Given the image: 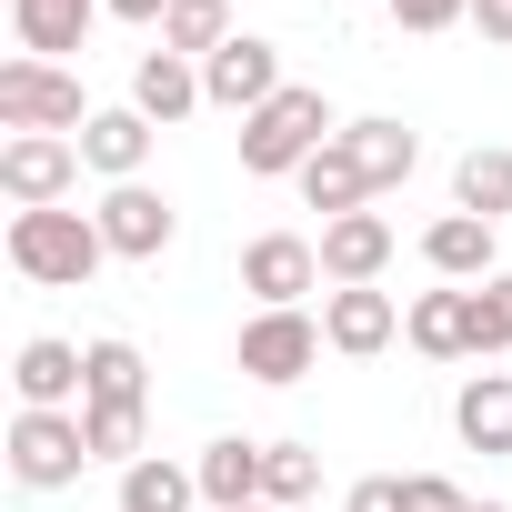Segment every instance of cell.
Listing matches in <instances>:
<instances>
[{"mask_svg":"<svg viewBox=\"0 0 512 512\" xmlns=\"http://www.w3.org/2000/svg\"><path fill=\"white\" fill-rule=\"evenodd\" d=\"M101 262H111V241H101L91 211H11V272H21V282L81 292Z\"/></svg>","mask_w":512,"mask_h":512,"instance_id":"obj_1","label":"cell"},{"mask_svg":"<svg viewBox=\"0 0 512 512\" xmlns=\"http://www.w3.org/2000/svg\"><path fill=\"white\" fill-rule=\"evenodd\" d=\"M322 141H332V101H322L312 81H292L282 101H262V111L241 121V171H251V181H282V171L302 181V161H312Z\"/></svg>","mask_w":512,"mask_h":512,"instance_id":"obj_2","label":"cell"},{"mask_svg":"<svg viewBox=\"0 0 512 512\" xmlns=\"http://www.w3.org/2000/svg\"><path fill=\"white\" fill-rule=\"evenodd\" d=\"M282 91H292V81H282V51H272L262 31H231V41L201 61V101H221V111H241V121L262 111V101H282Z\"/></svg>","mask_w":512,"mask_h":512,"instance_id":"obj_3","label":"cell"},{"mask_svg":"<svg viewBox=\"0 0 512 512\" xmlns=\"http://www.w3.org/2000/svg\"><path fill=\"white\" fill-rule=\"evenodd\" d=\"M81 462H91V432H81L71 412H21V422H11V472H21V492H61V482H81Z\"/></svg>","mask_w":512,"mask_h":512,"instance_id":"obj_4","label":"cell"},{"mask_svg":"<svg viewBox=\"0 0 512 512\" xmlns=\"http://www.w3.org/2000/svg\"><path fill=\"white\" fill-rule=\"evenodd\" d=\"M0 121H11V131H91L81 81L51 71V61H11V71H0Z\"/></svg>","mask_w":512,"mask_h":512,"instance_id":"obj_5","label":"cell"},{"mask_svg":"<svg viewBox=\"0 0 512 512\" xmlns=\"http://www.w3.org/2000/svg\"><path fill=\"white\" fill-rule=\"evenodd\" d=\"M312 282H322V241H302V231H262L241 251V292H262V312H302Z\"/></svg>","mask_w":512,"mask_h":512,"instance_id":"obj_6","label":"cell"},{"mask_svg":"<svg viewBox=\"0 0 512 512\" xmlns=\"http://www.w3.org/2000/svg\"><path fill=\"white\" fill-rule=\"evenodd\" d=\"M81 181V151L61 131H21L11 151H0V191H11L21 211H61V191Z\"/></svg>","mask_w":512,"mask_h":512,"instance_id":"obj_7","label":"cell"},{"mask_svg":"<svg viewBox=\"0 0 512 512\" xmlns=\"http://www.w3.org/2000/svg\"><path fill=\"white\" fill-rule=\"evenodd\" d=\"M382 262H392V221H382V211H342V221H322V282H332V292H372Z\"/></svg>","mask_w":512,"mask_h":512,"instance_id":"obj_8","label":"cell"},{"mask_svg":"<svg viewBox=\"0 0 512 512\" xmlns=\"http://www.w3.org/2000/svg\"><path fill=\"white\" fill-rule=\"evenodd\" d=\"M312 362H322V322L312 312H262L241 332V372L251 382H302Z\"/></svg>","mask_w":512,"mask_h":512,"instance_id":"obj_9","label":"cell"},{"mask_svg":"<svg viewBox=\"0 0 512 512\" xmlns=\"http://www.w3.org/2000/svg\"><path fill=\"white\" fill-rule=\"evenodd\" d=\"M91 221H101V241L121 251V262H161V251H171V201H161L151 181H121Z\"/></svg>","mask_w":512,"mask_h":512,"instance_id":"obj_10","label":"cell"},{"mask_svg":"<svg viewBox=\"0 0 512 512\" xmlns=\"http://www.w3.org/2000/svg\"><path fill=\"white\" fill-rule=\"evenodd\" d=\"M11 382H21V412H61L71 392H91V352H71V342H21V362H11Z\"/></svg>","mask_w":512,"mask_h":512,"instance_id":"obj_11","label":"cell"},{"mask_svg":"<svg viewBox=\"0 0 512 512\" xmlns=\"http://www.w3.org/2000/svg\"><path fill=\"white\" fill-rule=\"evenodd\" d=\"M392 332H402L392 292H332V302H322V342H332V352H352V362H372Z\"/></svg>","mask_w":512,"mask_h":512,"instance_id":"obj_12","label":"cell"},{"mask_svg":"<svg viewBox=\"0 0 512 512\" xmlns=\"http://www.w3.org/2000/svg\"><path fill=\"white\" fill-rule=\"evenodd\" d=\"M412 352H432V362H482L472 292H422V302H412Z\"/></svg>","mask_w":512,"mask_h":512,"instance_id":"obj_13","label":"cell"},{"mask_svg":"<svg viewBox=\"0 0 512 512\" xmlns=\"http://www.w3.org/2000/svg\"><path fill=\"white\" fill-rule=\"evenodd\" d=\"M81 161H91L111 191H121V181H141V161H151V121H141V111H91Z\"/></svg>","mask_w":512,"mask_h":512,"instance_id":"obj_14","label":"cell"},{"mask_svg":"<svg viewBox=\"0 0 512 512\" xmlns=\"http://www.w3.org/2000/svg\"><path fill=\"white\" fill-rule=\"evenodd\" d=\"M302 201H312V211H332V221L372 201V171H362V151H352L342 131H332V141H322V151L302 161Z\"/></svg>","mask_w":512,"mask_h":512,"instance_id":"obj_15","label":"cell"},{"mask_svg":"<svg viewBox=\"0 0 512 512\" xmlns=\"http://www.w3.org/2000/svg\"><path fill=\"white\" fill-rule=\"evenodd\" d=\"M191 472H201V502H211V512H251V502H262V442H241V432L211 442Z\"/></svg>","mask_w":512,"mask_h":512,"instance_id":"obj_16","label":"cell"},{"mask_svg":"<svg viewBox=\"0 0 512 512\" xmlns=\"http://www.w3.org/2000/svg\"><path fill=\"white\" fill-rule=\"evenodd\" d=\"M422 262H432L442 282H492V221H472V211L432 221V231H422Z\"/></svg>","mask_w":512,"mask_h":512,"instance_id":"obj_17","label":"cell"},{"mask_svg":"<svg viewBox=\"0 0 512 512\" xmlns=\"http://www.w3.org/2000/svg\"><path fill=\"white\" fill-rule=\"evenodd\" d=\"M131 111H141V121H181V111H201V71H191L181 51H151V61L131 71Z\"/></svg>","mask_w":512,"mask_h":512,"instance_id":"obj_18","label":"cell"},{"mask_svg":"<svg viewBox=\"0 0 512 512\" xmlns=\"http://www.w3.org/2000/svg\"><path fill=\"white\" fill-rule=\"evenodd\" d=\"M452 422H462L472 452H512V372H472L462 402H452Z\"/></svg>","mask_w":512,"mask_h":512,"instance_id":"obj_19","label":"cell"},{"mask_svg":"<svg viewBox=\"0 0 512 512\" xmlns=\"http://www.w3.org/2000/svg\"><path fill=\"white\" fill-rule=\"evenodd\" d=\"M91 11H101V0H11V31H21L31 61H51V51H81Z\"/></svg>","mask_w":512,"mask_h":512,"instance_id":"obj_20","label":"cell"},{"mask_svg":"<svg viewBox=\"0 0 512 512\" xmlns=\"http://www.w3.org/2000/svg\"><path fill=\"white\" fill-rule=\"evenodd\" d=\"M452 201H462L472 221H502V211H512V151H492V141H482V151H462Z\"/></svg>","mask_w":512,"mask_h":512,"instance_id":"obj_21","label":"cell"},{"mask_svg":"<svg viewBox=\"0 0 512 512\" xmlns=\"http://www.w3.org/2000/svg\"><path fill=\"white\" fill-rule=\"evenodd\" d=\"M312 492H322V452H312V442H262V502L292 512V502H312Z\"/></svg>","mask_w":512,"mask_h":512,"instance_id":"obj_22","label":"cell"},{"mask_svg":"<svg viewBox=\"0 0 512 512\" xmlns=\"http://www.w3.org/2000/svg\"><path fill=\"white\" fill-rule=\"evenodd\" d=\"M201 502V472H181V462H131L121 472V512H191Z\"/></svg>","mask_w":512,"mask_h":512,"instance_id":"obj_23","label":"cell"},{"mask_svg":"<svg viewBox=\"0 0 512 512\" xmlns=\"http://www.w3.org/2000/svg\"><path fill=\"white\" fill-rule=\"evenodd\" d=\"M221 41H231V0H171V11H161V51H181V61L201 51L211 61Z\"/></svg>","mask_w":512,"mask_h":512,"instance_id":"obj_24","label":"cell"},{"mask_svg":"<svg viewBox=\"0 0 512 512\" xmlns=\"http://www.w3.org/2000/svg\"><path fill=\"white\" fill-rule=\"evenodd\" d=\"M81 432H91V462H141V402H81Z\"/></svg>","mask_w":512,"mask_h":512,"instance_id":"obj_25","label":"cell"},{"mask_svg":"<svg viewBox=\"0 0 512 512\" xmlns=\"http://www.w3.org/2000/svg\"><path fill=\"white\" fill-rule=\"evenodd\" d=\"M81 402H141V352L131 342H91V392Z\"/></svg>","mask_w":512,"mask_h":512,"instance_id":"obj_26","label":"cell"},{"mask_svg":"<svg viewBox=\"0 0 512 512\" xmlns=\"http://www.w3.org/2000/svg\"><path fill=\"white\" fill-rule=\"evenodd\" d=\"M472 322H482V362L512 352V272H492V282L472 292Z\"/></svg>","mask_w":512,"mask_h":512,"instance_id":"obj_27","label":"cell"},{"mask_svg":"<svg viewBox=\"0 0 512 512\" xmlns=\"http://www.w3.org/2000/svg\"><path fill=\"white\" fill-rule=\"evenodd\" d=\"M402 512H472V502H462V482H442V472H412V482H402Z\"/></svg>","mask_w":512,"mask_h":512,"instance_id":"obj_28","label":"cell"},{"mask_svg":"<svg viewBox=\"0 0 512 512\" xmlns=\"http://www.w3.org/2000/svg\"><path fill=\"white\" fill-rule=\"evenodd\" d=\"M462 11H472V0H392V21H402V31H452Z\"/></svg>","mask_w":512,"mask_h":512,"instance_id":"obj_29","label":"cell"},{"mask_svg":"<svg viewBox=\"0 0 512 512\" xmlns=\"http://www.w3.org/2000/svg\"><path fill=\"white\" fill-rule=\"evenodd\" d=\"M472 21H482V41H502V51H512V0H472Z\"/></svg>","mask_w":512,"mask_h":512,"instance_id":"obj_30","label":"cell"},{"mask_svg":"<svg viewBox=\"0 0 512 512\" xmlns=\"http://www.w3.org/2000/svg\"><path fill=\"white\" fill-rule=\"evenodd\" d=\"M352 512H402V482H362V492H352Z\"/></svg>","mask_w":512,"mask_h":512,"instance_id":"obj_31","label":"cell"},{"mask_svg":"<svg viewBox=\"0 0 512 512\" xmlns=\"http://www.w3.org/2000/svg\"><path fill=\"white\" fill-rule=\"evenodd\" d=\"M101 11H121V21H161L171 0H101Z\"/></svg>","mask_w":512,"mask_h":512,"instance_id":"obj_32","label":"cell"},{"mask_svg":"<svg viewBox=\"0 0 512 512\" xmlns=\"http://www.w3.org/2000/svg\"><path fill=\"white\" fill-rule=\"evenodd\" d=\"M472 512H502V502H472Z\"/></svg>","mask_w":512,"mask_h":512,"instance_id":"obj_33","label":"cell"},{"mask_svg":"<svg viewBox=\"0 0 512 512\" xmlns=\"http://www.w3.org/2000/svg\"><path fill=\"white\" fill-rule=\"evenodd\" d=\"M251 512H272V502H251Z\"/></svg>","mask_w":512,"mask_h":512,"instance_id":"obj_34","label":"cell"}]
</instances>
